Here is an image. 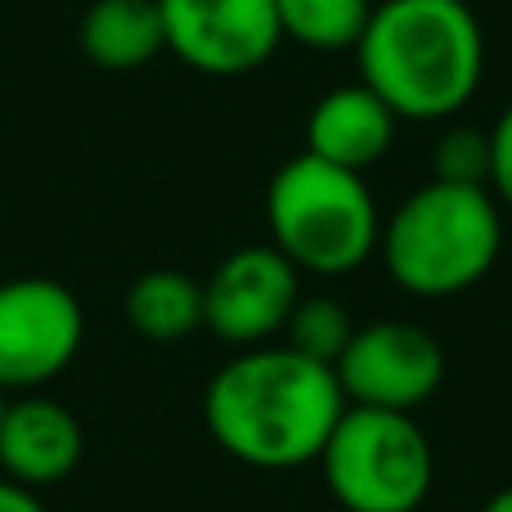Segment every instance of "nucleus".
I'll return each instance as SVG.
<instances>
[{"label":"nucleus","mask_w":512,"mask_h":512,"mask_svg":"<svg viewBox=\"0 0 512 512\" xmlns=\"http://www.w3.org/2000/svg\"><path fill=\"white\" fill-rule=\"evenodd\" d=\"M346 396L337 373L292 346H248L234 355L203 396L212 441L248 468H301L319 459Z\"/></svg>","instance_id":"nucleus-1"},{"label":"nucleus","mask_w":512,"mask_h":512,"mask_svg":"<svg viewBox=\"0 0 512 512\" xmlns=\"http://www.w3.org/2000/svg\"><path fill=\"white\" fill-rule=\"evenodd\" d=\"M355 63L400 122H441L477 95L486 32L468 0H378Z\"/></svg>","instance_id":"nucleus-2"},{"label":"nucleus","mask_w":512,"mask_h":512,"mask_svg":"<svg viewBox=\"0 0 512 512\" xmlns=\"http://www.w3.org/2000/svg\"><path fill=\"white\" fill-rule=\"evenodd\" d=\"M391 279L414 297H459L481 283L504 248V221L490 189L427 180L378 234Z\"/></svg>","instance_id":"nucleus-3"},{"label":"nucleus","mask_w":512,"mask_h":512,"mask_svg":"<svg viewBox=\"0 0 512 512\" xmlns=\"http://www.w3.org/2000/svg\"><path fill=\"white\" fill-rule=\"evenodd\" d=\"M270 243L301 274H351L378 248L382 216L360 171H342L333 162L301 149L274 171L265 189Z\"/></svg>","instance_id":"nucleus-4"},{"label":"nucleus","mask_w":512,"mask_h":512,"mask_svg":"<svg viewBox=\"0 0 512 512\" xmlns=\"http://www.w3.org/2000/svg\"><path fill=\"white\" fill-rule=\"evenodd\" d=\"M324 486L346 512H418L436 459L414 414L346 405L319 450Z\"/></svg>","instance_id":"nucleus-5"},{"label":"nucleus","mask_w":512,"mask_h":512,"mask_svg":"<svg viewBox=\"0 0 512 512\" xmlns=\"http://www.w3.org/2000/svg\"><path fill=\"white\" fill-rule=\"evenodd\" d=\"M81 337L86 315L68 283L41 274L0 283V391H36L59 378Z\"/></svg>","instance_id":"nucleus-6"},{"label":"nucleus","mask_w":512,"mask_h":512,"mask_svg":"<svg viewBox=\"0 0 512 512\" xmlns=\"http://www.w3.org/2000/svg\"><path fill=\"white\" fill-rule=\"evenodd\" d=\"M333 373L346 405L414 414L441 391L445 351L427 328L409 319H378L355 328Z\"/></svg>","instance_id":"nucleus-7"},{"label":"nucleus","mask_w":512,"mask_h":512,"mask_svg":"<svg viewBox=\"0 0 512 512\" xmlns=\"http://www.w3.org/2000/svg\"><path fill=\"white\" fill-rule=\"evenodd\" d=\"M167 50L207 77H243L279 50L274 0H158Z\"/></svg>","instance_id":"nucleus-8"},{"label":"nucleus","mask_w":512,"mask_h":512,"mask_svg":"<svg viewBox=\"0 0 512 512\" xmlns=\"http://www.w3.org/2000/svg\"><path fill=\"white\" fill-rule=\"evenodd\" d=\"M297 265L274 243L230 252L203 283V328H212L230 346H270L283 337L297 292Z\"/></svg>","instance_id":"nucleus-9"},{"label":"nucleus","mask_w":512,"mask_h":512,"mask_svg":"<svg viewBox=\"0 0 512 512\" xmlns=\"http://www.w3.org/2000/svg\"><path fill=\"white\" fill-rule=\"evenodd\" d=\"M86 436L72 409L50 396L5 400L0 409V477L27 490L59 486L77 472Z\"/></svg>","instance_id":"nucleus-10"},{"label":"nucleus","mask_w":512,"mask_h":512,"mask_svg":"<svg viewBox=\"0 0 512 512\" xmlns=\"http://www.w3.org/2000/svg\"><path fill=\"white\" fill-rule=\"evenodd\" d=\"M400 117L373 95L364 81L355 86H337L310 108L306 117V153L333 162L342 171H369L373 162L387 158L391 140H396Z\"/></svg>","instance_id":"nucleus-11"},{"label":"nucleus","mask_w":512,"mask_h":512,"mask_svg":"<svg viewBox=\"0 0 512 512\" xmlns=\"http://www.w3.org/2000/svg\"><path fill=\"white\" fill-rule=\"evenodd\" d=\"M81 50L95 68L131 72L167 50L158 0H95L81 14Z\"/></svg>","instance_id":"nucleus-12"},{"label":"nucleus","mask_w":512,"mask_h":512,"mask_svg":"<svg viewBox=\"0 0 512 512\" xmlns=\"http://www.w3.org/2000/svg\"><path fill=\"white\" fill-rule=\"evenodd\" d=\"M126 319L149 342H185L203 328V283L185 270H149L126 292Z\"/></svg>","instance_id":"nucleus-13"},{"label":"nucleus","mask_w":512,"mask_h":512,"mask_svg":"<svg viewBox=\"0 0 512 512\" xmlns=\"http://www.w3.org/2000/svg\"><path fill=\"white\" fill-rule=\"evenodd\" d=\"M279 32L319 54L355 50L369 27L373 0H274Z\"/></svg>","instance_id":"nucleus-14"},{"label":"nucleus","mask_w":512,"mask_h":512,"mask_svg":"<svg viewBox=\"0 0 512 512\" xmlns=\"http://www.w3.org/2000/svg\"><path fill=\"white\" fill-rule=\"evenodd\" d=\"M351 333H355V324L342 301L301 297L297 306H292L288 324H283V346H292L297 355H306V360H315V364L337 369L342 351L351 346Z\"/></svg>","instance_id":"nucleus-15"},{"label":"nucleus","mask_w":512,"mask_h":512,"mask_svg":"<svg viewBox=\"0 0 512 512\" xmlns=\"http://www.w3.org/2000/svg\"><path fill=\"white\" fill-rule=\"evenodd\" d=\"M432 180H441V185L486 189L490 185V131L450 126L432 149Z\"/></svg>","instance_id":"nucleus-16"},{"label":"nucleus","mask_w":512,"mask_h":512,"mask_svg":"<svg viewBox=\"0 0 512 512\" xmlns=\"http://www.w3.org/2000/svg\"><path fill=\"white\" fill-rule=\"evenodd\" d=\"M490 189L512 207V104L490 126Z\"/></svg>","instance_id":"nucleus-17"},{"label":"nucleus","mask_w":512,"mask_h":512,"mask_svg":"<svg viewBox=\"0 0 512 512\" xmlns=\"http://www.w3.org/2000/svg\"><path fill=\"white\" fill-rule=\"evenodd\" d=\"M0 512H45V504L36 499V490L18 486V481L0 477Z\"/></svg>","instance_id":"nucleus-18"},{"label":"nucleus","mask_w":512,"mask_h":512,"mask_svg":"<svg viewBox=\"0 0 512 512\" xmlns=\"http://www.w3.org/2000/svg\"><path fill=\"white\" fill-rule=\"evenodd\" d=\"M481 512H512V486H504L499 495H490V499H486V508H481Z\"/></svg>","instance_id":"nucleus-19"},{"label":"nucleus","mask_w":512,"mask_h":512,"mask_svg":"<svg viewBox=\"0 0 512 512\" xmlns=\"http://www.w3.org/2000/svg\"><path fill=\"white\" fill-rule=\"evenodd\" d=\"M0 409H5V391H0Z\"/></svg>","instance_id":"nucleus-20"}]
</instances>
